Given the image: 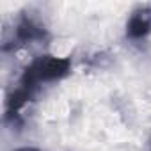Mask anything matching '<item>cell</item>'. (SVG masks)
Listing matches in <instances>:
<instances>
[{
  "mask_svg": "<svg viewBox=\"0 0 151 151\" xmlns=\"http://www.w3.org/2000/svg\"><path fill=\"white\" fill-rule=\"evenodd\" d=\"M69 71V60L53 57V55H45L36 60L23 71V77L20 80V87L14 91V94L9 100V109L18 110L36 91L37 86L43 82H53L62 77H66Z\"/></svg>",
  "mask_w": 151,
  "mask_h": 151,
  "instance_id": "1",
  "label": "cell"
},
{
  "mask_svg": "<svg viewBox=\"0 0 151 151\" xmlns=\"http://www.w3.org/2000/svg\"><path fill=\"white\" fill-rule=\"evenodd\" d=\"M126 34L132 39H140L151 34V7H140L130 16L126 23Z\"/></svg>",
  "mask_w": 151,
  "mask_h": 151,
  "instance_id": "2",
  "label": "cell"
},
{
  "mask_svg": "<svg viewBox=\"0 0 151 151\" xmlns=\"http://www.w3.org/2000/svg\"><path fill=\"white\" fill-rule=\"evenodd\" d=\"M16 151H39V149H34V147H22V149H16Z\"/></svg>",
  "mask_w": 151,
  "mask_h": 151,
  "instance_id": "3",
  "label": "cell"
}]
</instances>
